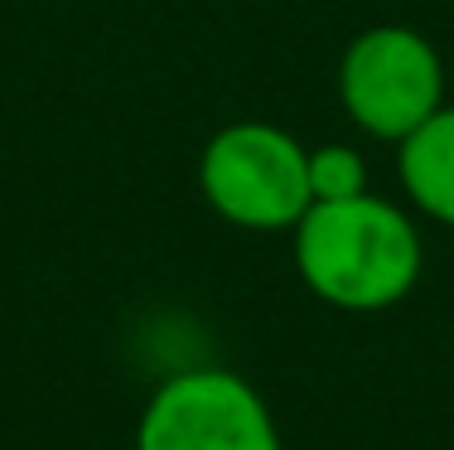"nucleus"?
I'll return each instance as SVG.
<instances>
[{"label": "nucleus", "instance_id": "7ed1b4c3", "mask_svg": "<svg viewBox=\"0 0 454 450\" xmlns=\"http://www.w3.org/2000/svg\"><path fill=\"white\" fill-rule=\"evenodd\" d=\"M339 92L363 131L382 141H406L420 122L440 112V92H445L440 53L406 25L363 29L343 53Z\"/></svg>", "mask_w": 454, "mask_h": 450}, {"label": "nucleus", "instance_id": "39448f33", "mask_svg": "<svg viewBox=\"0 0 454 450\" xmlns=\"http://www.w3.org/2000/svg\"><path fill=\"white\" fill-rule=\"evenodd\" d=\"M402 185L435 223L454 228V107H440L402 141Z\"/></svg>", "mask_w": 454, "mask_h": 450}, {"label": "nucleus", "instance_id": "f257e3e1", "mask_svg": "<svg viewBox=\"0 0 454 450\" xmlns=\"http://www.w3.org/2000/svg\"><path fill=\"white\" fill-rule=\"evenodd\" d=\"M305 286L339 310H387L420 281V233L396 203L372 194L309 203L295 223Z\"/></svg>", "mask_w": 454, "mask_h": 450}, {"label": "nucleus", "instance_id": "423d86ee", "mask_svg": "<svg viewBox=\"0 0 454 450\" xmlns=\"http://www.w3.org/2000/svg\"><path fill=\"white\" fill-rule=\"evenodd\" d=\"M367 194V165L353 146H319L309 150V199L339 203Z\"/></svg>", "mask_w": 454, "mask_h": 450}, {"label": "nucleus", "instance_id": "20e7f679", "mask_svg": "<svg viewBox=\"0 0 454 450\" xmlns=\"http://www.w3.org/2000/svg\"><path fill=\"white\" fill-rule=\"evenodd\" d=\"M136 450H280V436L252 383L223 368H193L150 392Z\"/></svg>", "mask_w": 454, "mask_h": 450}, {"label": "nucleus", "instance_id": "f03ea898", "mask_svg": "<svg viewBox=\"0 0 454 450\" xmlns=\"http://www.w3.org/2000/svg\"><path fill=\"white\" fill-rule=\"evenodd\" d=\"M203 199L237 228L276 233L305 218L309 150L266 122H232L203 146L199 160Z\"/></svg>", "mask_w": 454, "mask_h": 450}]
</instances>
